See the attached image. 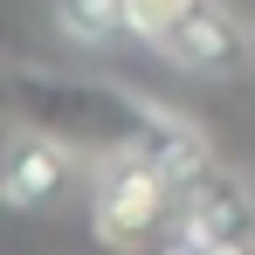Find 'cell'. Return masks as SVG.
Segmentation results:
<instances>
[{
	"mask_svg": "<svg viewBox=\"0 0 255 255\" xmlns=\"http://www.w3.org/2000/svg\"><path fill=\"white\" fill-rule=\"evenodd\" d=\"M14 118L28 131L62 138L69 152H131V145H159L179 172L207 166V145L193 131H179L145 97H131L118 83H90V76H42V69H14Z\"/></svg>",
	"mask_w": 255,
	"mask_h": 255,
	"instance_id": "1",
	"label": "cell"
},
{
	"mask_svg": "<svg viewBox=\"0 0 255 255\" xmlns=\"http://www.w3.org/2000/svg\"><path fill=\"white\" fill-rule=\"evenodd\" d=\"M55 28L83 48H104L131 35V0H55Z\"/></svg>",
	"mask_w": 255,
	"mask_h": 255,
	"instance_id": "6",
	"label": "cell"
},
{
	"mask_svg": "<svg viewBox=\"0 0 255 255\" xmlns=\"http://www.w3.org/2000/svg\"><path fill=\"white\" fill-rule=\"evenodd\" d=\"M179 235H255V207L242 193L235 172L207 166L186 172V193H179Z\"/></svg>",
	"mask_w": 255,
	"mask_h": 255,
	"instance_id": "4",
	"label": "cell"
},
{
	"mask_svg": "<svg viewBox=\"0 0 255 255\" xmlns=\"http://www.w3.org/2000/svg\"><path fill=\"white\" fill-rule=\"evenodd\" d=\"M159 55H166L172 69H186V76H228V69L255 62V28L235 14V7L207 0L200 14H186L166 42H159Z\"/></svg>",
	"mask_w": 255,
	"mask_h": 255,
	"instance_id": "3",
	"label": "cell"
},
{
	"mask_svg": "<svg viewBox=\"0 0 255 255\" xmlns=\"http://www.w3.org/2000/svg\"><path fill=\"white\" fill-rule=\"evenodd\" d=\"M62 179H69V145L62 138H48V131H28L7 145V172H0V186H7V207H42L62 193Z\"/></svg>",
	"mask_w": 255,
	"mask_h": 255,
	"instance_id": "5",
	"label": "cell"
},
{
	"mask_svg": "<svg viewBox=\"0 0 255 255\" xmlns=\"http://www.w3.org/2000/svg\"><path fill=\"white\" fill-rule=\"evenodd\" d=\"M152 255H255V235H172Z\"/></svg>",
	"mask_w": 255,
	"mask_h": 255,
	"instance_id": "8",
	"label": "cell"
},
{
	"mask_svg": "<svg viewBox=\"0 0 255 255\" xmlns=\"http://www.w3.org/2000/svg\"><path fill=\"white\" fill-rule=\"evenodd\" d=\"M249 28H255V14H249Z\"/></svg>",
	"mask_w": 255,
	"mask_h": 255,
	"instance_id": "9",
	"label": "cell"
},
{
	"mask_svg": "<svg viewBox=\"0 0 255 255\" xmlns=\"http://www.w3.org/2000/svg\"><path fill=\"white\" fill-rule=\"evenodd\" d=\"M200 7H207V0H131V35L159 48L172 28H179L186 14H200Z\"/></svg>",
	"mask_w": 255,
	"mask_h": 255,
	"instance_id": "7",
	"label": "cell"
},
{
	"mask_svg": "<svg viewBox=\"0 0 255 255\" xmlns=\"http://www.w3.org/2000/svg\"><path fill=\"white\" fill-rule=\"evenodd\" d=\"M179 193H186V172L159 145L111 152L90 179V228L111 255H152L179 235Z\"/></svg>",
	"mask_w": 255,
	"mask_h": 255,
	"instance_id": "2",
	"label": "cell"
}]
</instances>
